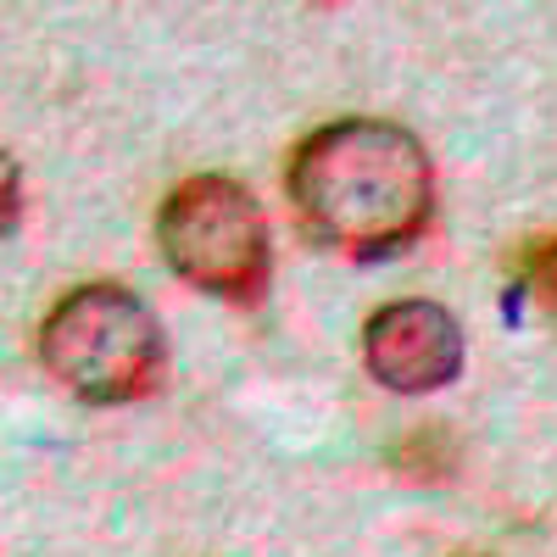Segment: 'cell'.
Instances as JSON below:
<instances>
[{"instance_id":"obj_1","label":"cell","mask_w":557,"mask_h":557,"mask_svg":"<svg viewBox=\"0 0 557 557\" xmlns=\"http://www.w3.org/2000/svg\"><path fill=\"white\" fill-rule=\"evenodd\" d=\"M285 190L312 240L341 257H385L430 223V151L380 117H341L290 151Z\"/></svg>"},{"instance_id":"obj_2","label":"cell","mask_w":557,"mask_h":557,"mask_svg":"<svg viewBox=\"0 0 557 557\" xmlns=\"http://www.w3.org/2000/svg\"><path fill=\"white\" fill-rule=\"evenodd\" d=\"M39 362L89 407H123L162 385L168 341L157 312L123 285H78L39 323Z\"/></svg>"},{"instance_id":"obj_3","label":"cell","mask_w":557,"mask_h":557,"mask_svg":"<svg viewBox=\"0 0 557 557\" xmlns=\"http://www.w3.org/2000/svg\"><path fill=\"white\" fill-rule=\"evenodd\" d=\"M157 240L162 257L212 296L251 301L268 285L273 268L268 218L246 184L223 173H196L178 184L157 212Z\"/></svg>"},{"instance_id":"obj_4","label":"cell","mask_w":557,"mask_h":557,"mask_svg":"<svg viewBox=\"0 0 557 557\" xmlns=\"http://www.w3.org/2000/svg\"><path fill=\"white\" fill-rule=\"evenodd\" d=\"M362 362L385 391L401 396L441 391L462 368V323L441 301H391L368 318Z\"/></svg>"},{"instance_id":"obj_5","label":"cell","mask_w":557,"mask_h":557,"mask_svg":"<svg viewBox=\"0 0 557 557\" xmlns=\"http://www.w3.org/2000/svg\"><path fill=\"white\" fill-rule=\"evenodd\" d=\"M513 273H519V285L535 296V307L546 318H557V235L524 240L519 257H513Z\"/></svg>"},{"instance_id":"obj_6","label":"cell","mask_w":557,"mask_h":557,"mask_svg":"<svg viewBox=\"0 0 557 557\" xmlns=\"http://www.w3.org/2000/svg\"><path fill=\"white\" fill-rule=\"evenodd\" d=\"M0 173H7V228H17V162L7 157V168H0Z\"/></svg>"},{"instance_id":"obj_7","label":"cell","mask_w":557,"mask_h":557,"mask_svg":"<svg viewBox=\"0 0 557 557\" xmlns=\"http://www.w3.org/2000/svg\"><path fill=\"white\" fill-rule=\"evenodd\" d=\"M451 557H485V552H451Z\"/></svg>"}]
</instances>
